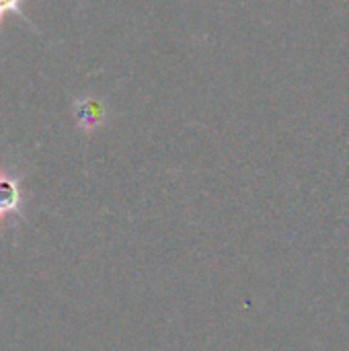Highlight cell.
<instances>
[{"instance_id": "1", "label": "cell", "mask_w": 349, "mask_h": 351, "mask_svg": "<svg viewBox=\"0 0 349 351\" xmlns=\"http://www.w3.org/2000/svg\"><path fill=\"white\" fill-rule=\"evenodd\" d=\"M76 119H78V125L84 128V130L97 128L103 121V107H101V103L93 101V99L80 101L76 105Z\"/></svg>"}, {"instance_id": "2", "label": "cell", "mask_w": 349, "mask_h": 351, "mask_svg": "<svg viewBox=\"0 0 349 351\" xmlns=\"http://www.w3.org/2000/svg\"><path fill=\"white\" fill-rule=\"evenodd\" d=\"M21 193L14 181L0 177V214H8L19 208Z\"/></svg>"}, {"instance_id": "3", "label": "cell", "mask_w": 349, "mask_h": 351, "mask_svg": "<svg viewBox=\"0 0 349 351\" xmlns=\"http://www.w3.org/2000/svg\"><path fill=\"white\" fill-rule=\"evenodd\" d=\"M23 0H0V21L10 12H21Z\"/></svg>"}]
</instances>
